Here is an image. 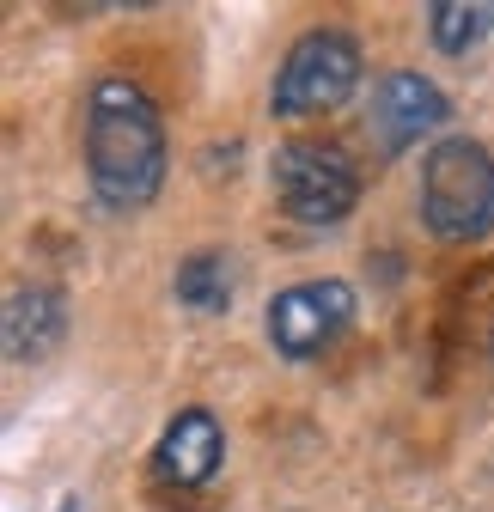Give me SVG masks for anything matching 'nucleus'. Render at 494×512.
<instances>
[{
    "label": "nucleus",
    "mask_w": 494,
    "mask_h": 512,
    "mask_svg": "<svg viewBox=\"0 0 494 512\" xmlns=\"http://www.w3.org/2000/svg\"><path fill=\"white\" fill-rule=\"evenodd\" d=\"M360 43L348 31H305L287 61H281V74L269 86V104L275 116H324L336 104H348V92L360 86Z\"/></svg>",
    "instance_id": "obj_4"
},
{
    "label": "nucleus",
    "mask_w": 494,
    "mask_h": 512,
    "mask_svg": "<svg viewBox=\"0 0 494 512\" xmlns=\"http://www.w3.org/2000/svg\"><path fill=\"white\" fill-rule=\"evenodd\" d=\"M61 330H68V305H61L55 287H19L7 299V360H43Z\"/></svg>",
    "instance_id": "obj_8"
},
{
    "label": "nucleus",
    "mask_w": 494,
    "mask_h": 512,
    "mask_svg": "<svg viewBox=\"0 0 494 512\" xmlns=\"http://www.w3.org/2000/svg\"><path fill=\"white\" fill-rule=\"evenodd\" d=\"M452 116L446 92L421 74H385L373 86V110H366V135L379 141V153H409L421 135H434V128Z\"/></svg>",
    "instance_id": "obj_6"
},
{
    "label": "nucleus",
    "mask_w": 494,
    "mask_h": 512,
    "mask_svg": "<svg viewBox=\"0 0 494 512\" xmlns=\"http://www.w3.org/2000/svg\"><path fill=\"white\" fill-rule=\"evenodd\" d=\"M269 183H275V202L299 226H342L354 214V202H360V171L348 165L342 147H324V141L275 147Z\"/></svg>",
    "instance_id": "obj_3"
},
{
    "label": "nucleus",
    "mask_w": 494,
    "mask_h": 512,
    "mask_svg": "<svg viewBox=\"0 0 494 512\" xmlns=\"http://www.w3.org/2000/svg\"><path fill=\"white\" fill-rule=\"evenodd\" d=\"M55 512H80V500H74V494H68V500H61V506H55Z\"/></svg>",
    "instance_id": "obj_11"
},
{
    "label": "nucleus",
    "mask_w": 494,
    "mask_h": 512,
    "mask_svg": "<svg viewBox=\"0 0 494 512\" xmlns=\"http://www.w3.org/2000/svg\"><path fill=\"white\" fill-rule=\"evenodd\" d=\"M226 458V439H220V421L208 409H183L165 433H159V452H153V470L177 488H196L220 470Z\"/></svg>",
    "instance_id": "obj_7"
},
{
    "label": "nucleus",
    "mask_w": 494,
    "mask_h": 512,
    "mask_svg": "<svg viewBox=\"0 0 494 512\" xmlns=\"http://www.w3.org/2000/svg\"><path fill=\"white\" fill-rule=\"evenodd\" d=\"M421 220L446 244L494 232V153L482 141L452 135L421 159Z\"/></svg>",
    "instance_id": "obj_2"
},
{
    "label": "nucleus",
    "mask_w": 494,
    "mask_h": 512,
    "mask_svg": "<svg viewBox=\"0 0 494 512\" xmlns=\"http://www.w3.org/2000/svg\"><path fill=\"white\" fill-rule=\"evenodd\" d=\"M86 177L104 208L135 214L165 183V122L159 104L122 74H104L86 98Z\"/></svg>",
    "instance_id": "obj_1"
},
{
    "label": "nucleus",
    "mask_w": 494,
    "mask_h": 512,
    "mask_svg": "<svg viewBox=\"0 0 494 512\" xmlns=\"http://www.w3.org/2000/svg\"><path fill=\"white\" fill-rule=\"evenodd\" d=\"M354 311H360V299H354L348 281H336V275L330 281H299V287L269 299V324L263 330H269L281 360H318L354 324Z\"/></svg>",
    "instance_id": "obj_5"
},
{
    "label": "nucleus",
    "mask_w": 494,
    "mask_h": 512,
    "mask_svg": "<svg viewBox=\"0 0 494 512\" xmlns=\"http://www.w3.org/2000/svg\"><path fill=\"white\" fill-rule=\"evenodd\" d=\"M427 31H434V43L446 55H464L494 31V0H434L427 7Z\"/></svg>",
    "instance_id": "obj_9"
},
{
    "label": "nucleus",
    "mask_w": 494,
    "mask_h": 512,
    "mask_svg": "<svg viewBox=\"0 0 494 512\" xmlns=\"http://www.w3.org/2000/svg\"><path fill=\"white\" fill-rule=\"evenodd\" d=\"M177 299L190 305V311H202V317H220L232 305V269H226V256H214V250L190 256V263L177 269Z\"/></svg>",
    "instance_id": "obj_10"
}]
</instances>
